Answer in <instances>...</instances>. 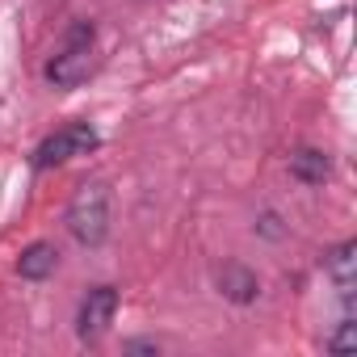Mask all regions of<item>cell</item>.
I'll return each instance as SVG.
<instances>
[{"label": "cell", "mask_w": 357, "mask_h": 357, "mask_svg": "<svg viewBox=\"0 0 357 357\" xmlns=\"http://www.w3.org/2000/svg\"><path fill=\"white\" fill-rule=\"evenodd\" d=\"M55 265H59V252H55V244L38 240V244H30V248L22 252V261H17V273H22L26 282H43V278H51V273H55Z\"/></svg>", "instance_id": "obj_5"}, {"label": "cell", "mask_w": 357, "mask_h": 357, "mask_svg": "<svg viewBox=\"0 0 357 357\" xmlns=\"http://www.w3.org/2000/svg\"><path fill=\"white\" fill-rule=\"evenodd\" d=\"M328 349H332V353H349V349H357V319H344L340 332L328 340Z\"/></svg>", "instance_id": "obj_9"}, {"label": "cell", "mask_w": 357, "mask_h": 357, "mask_svg": "<svg viewBox=\"0 0 357 357\" xmlns=\"http://www.w3.org/2000/svg\"><path fill=\"white\" fill-rule=\"evenodd\" d=\"M97 143H101V139H97V130H93L89 122H68V126H59L55 135H47V139L38 143V151H34V168L68 164L72 155H89Z\"/></svg>", "instance_id": "obj_3"}, {"label": "cell", "mask_w": 357, "mask_h": 357, "mask_svg": "<svg viewBox=\"0 0 357 357\" xmlns=\"http://www.w3.org/2000/svg\"><path fill=\"white\" fill-rule=\"evenodd\" d=\"M93 38H97L93 22H72L68 26V38H63V51L47 63V84L76 89L89 76V68H93Z\"/></svg>", "instance_id": "obj_2"}, {"label": "cell", "mask_w": 357, "mask_h": 357, "mask_svg": "<svg viewBox=\"0 0 357 357\" xmlns=\"http://www.w3.org/2000/svg\"><path fill=\"white\" fill-rule=\"evenodd\" d=\"M219 290H223L231 303H252V298L261 294V282H257V273L244 269V265H223V269H219Z\"/></svg>", "instance_id": "obj_6"}, {"label": "cell", "mask_w": 357, "mask_h": 357, "mask_svg": "<svg viewBox=\"0 0 357 357\" xmlns=\"http://www.w3.org/2000/svg\"><path fill=\"white\" fill-rule=\"evenodd\" d=\"M328 278L340 286L344 298L353 294V282H357V244H353V240H344L340 248L328 252Z\"/></svg>", "instance_id": "obj_7"}, {"label": "cell", "mask_w": 357, "mask_h": 357, "mask_svg": "<svg viewBox=\"0 0 357 357\" xmlns=\"http://www.w3.org/2000/svg\"><path fill=\"white\" fill-rule=\"evenodd\" d=\"M261 231H265V236H282V227H278V219H273V215H265V219H261Z\"/></svg>", "instance_id": "obj_10"}, {"label": "cell", "mask_w": 357, "mask_h": 357, "mask_svg": "<svg viewBox=\"0 0 357 357\" xmlns=\"http://www.w3.org/2000/svg\"><path fill=\"white\" fill-rule=\"evenodd\" d=\"M68 231L76 244L97 248L109 231V190L105 185H80L76 198L68 202Z\"/></svg>", "instance_id": "obj_1"}, {"label": "cell", "mask_w": 357, "mask_h": 357, "mask_svg": "<svg viewBox=\"0 0 357 357\" xmlns=\"http://www.w3.org/2000/svg\"><path fill=\"white\" fill-rule=\"evenodd\" d=\"M290 176L303 185H324V176H328V155L315 151V147H303L290 155Z\"/></svg>", "instance_id": "obj_8"}, {"label": "cell", "mask_w": 357, "mask_h": 357, "mask_svg": "<svg viewBox=\"0 0 357 357\" xmlns=\"http://www.w3.org/2000/svg\"><path fill=\"white\" fill-rule=\"evenodd\" d=\"M114 311H118V290L114 286H93L80 303V315H76V332L84 340H97L109 324H114Z\"/></svg>", "instance_id": "obj_4"}]
</instances>
